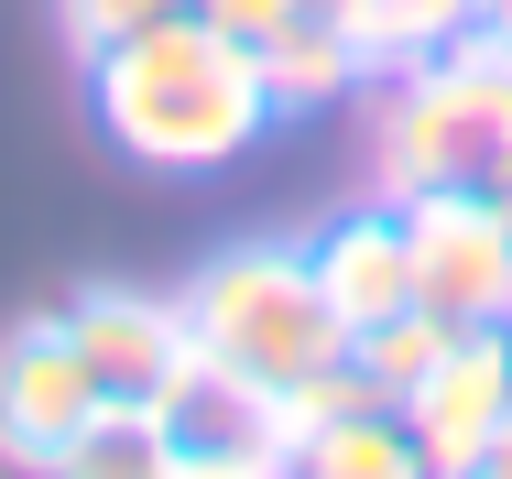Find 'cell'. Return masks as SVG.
<instances>
[{
  "label": "cell",
  "mask_w": 512,
  "mask_h": 479,
  "mask_svg": "<svg viewBox=\"0 0 512 479\" xmlns=\"http://www.w3.org/2000/svg\"><path fill=\"white\" fill-rule=\"evenodd\" d=\"M414 251V305L447 327H512V207L491 186H414L393 196Z\"/></svg>",
  "instance_id": "4"
},
{
  "label": "cell",
  "mask_w": 512,
  "mask_h": 479,
  "mask_svg": "<svg viewBox=\"0 0 512 479\" xmlns=\"http://www.w3.org/2000/svg\"><path fill=\"white\" fill-rule=\"evenodd\" d=\"M393 414H404V436H414L425 469H447V479L491 469V447H502V425H512V327H458V338L436 349V371H425Z\"/></svg>",
  "instance_id": "5"
},
{
  "label": "cell",
  "mask_w": 512,
  "mask_h": 479,
  "mask_svg": "<svg viewBox=\"0 0 512 479\" xmlns=\"http://www.w3.org/2000/svg\"><path fill=\"white\" fill-rule=\"evenodd\" d=\"M512 153V55L469 22L458 44L393 66V88L371 109V175L382 196L414 186H491V164Z\"/></svg>",
  "instance_id": "2"
},
{
  "label": "cell",
  "mask_w": 512,
  "mask_h": 479,
  "mask_svg": "<svg viewBox=\"0 0 512 479\" xmlns=\"http://www.w3.org/2000/svg\"><path fill=\"white\" fill-rule=\"evenodd\" d=\"M447 338H458V327H447L436 305H393L382 327H360V338H349V360H360V382L382 392V403H404V392L436 371V349H447Z\"/></svg>",
  "instance_id": "14"
},
{
  "label": "cell",
  "mask_w": 512,
  "mask_h": 479,
  "mask_svg": "<svg viewBox=\"0 0 512 479\" xmlns=\"http://www.w3.org/2000/svg\"><path fill=\"white\" fill-rule=\"evenodd\" d=\"M77 469L88 479H164L175 469V414L153 392H99V414L77 436Z\"/></svg>",
  "instance_id": "12"
},
{
  "label": "cell",
  "mask_w": 512,
  "mask_h": 479,
  "mask_svg": "<svg viewBox=\"0 0 512 479\" xmlns=\"http://www.w3.org/2000/svg\"><path fill=\"white\" fill-rule=\"evenodd\" d=\"M186 327H197V360H218L262 392H295L349 360V327H338L306 251H218L186 284Z\"/></svg>",
  "instance_id": "3"
},
{
  "label": "cell",
  "mask_w": 512,
  "mask_h": 479,
  "mask_svg": "<svg viewBox=\"0 0 512 479\" xmlns=\"http://www.w3.org/2000/svg\"><path fill=\"white\" fill-rule=\"evenodd\" d=\"M207 22H229V33H251V44H262V33H273V22H284V11H306V0H197Z\"/></svg>",
  "instance_id": "16"
},
{
  "label": "cell",
  "mask_w": 512,
  "mask_h": 479,
  "mask_svg": "<svg viewBox=\"0 0 512 479\" xmlns=\"http://www.w3.org/2000/svg\"><path fill=\"white\" fill-rule=\"evenodd\" d=\"M295 469H316V479H404V469H425L414 458V436H404V414H327L306 447H295Z\"/></svg>",
  "instance_id": "13"
},
{
  "label": "cell",
  "mask_w": 512,
  "mask_h": 479,
  "mask_svg": "<svg viewBox=\"0 0 512 479\" xmlns=\"http://www.w3.org/2000/svg\"><path fill=\"white\" fill-rule=\"evenodd\" d=\"M99 414V382L77 360V338L55 316H33L11 349H0V458L11 469H77V436Z\"/></svg>",
  "instance_id": "6"
},
{
  "label": "cell",
  "mask_w": 512,
  "mask_h": 479,
  "mask_svg": "<svg viewBox=\"0 0 512 479\" xmlns=\"http://www.w3.org/2000/svg\"><path fill=\"white\" fill-rule=\"evenodd\" d=\"M316 11H338V33L360 44L371 77H393V66L436 55V44H458V33L480 22V0H316Z\"/></svg>",
  "instance_id": "11"
},
{
  "label": "cell",
  "mask_w": 512,
  "mask_h": 479,
  "mask_svg": "<svg viewBox=\"0 0 512 479\" xmlns=\"http://www.w3.org/2000/svg\"><path fill=\"white\" fill-rule=\"evenodd\" d=\"M164 414H175V469H207V479L295 469V425H284V392L240 382V371H218V360H197L186 382L164 392Z\"/></svg>",
  "instance_id": "8"
},
{
  "label": "cell",
  "mask_w": 512,
  "mask_h": 479,
  "mask_svg": "<svg viewBox=\"0 0 512 479\" xmlns=\"http://www.w3.org/2000/svg\"><path fill=\"white\" fill-rule=\"evenodd\" d=\"M491 44H502V33H491ZM502 55H512V44H502Z\"/></svg>",
  "instance_id": "17"
},
{
  "label": "cell",
  "mask_w": 512,
  "mask_h": 479,
  "mask_svg": "<svg viewBox=\"0 0 512 479\" xmlns=\"http://www.w3.org/2000/svg\"><path fill=\"white\" fill-rule=\"evenodd\" d=\"M306 262H316V284H327V305H338V327H349V338H360V327H382L393 305H414V251H404L393 196H382V207H349Z\"/></svg>",
  "instance_id": "9"
},
{
  "label": "cell",
  "mask_w": 512,
  "mask_h": 479,
  "mask_svg": "<svg viewBox=\"0 0 512 479\" xmlns=\"http://www.w3.org/2000/svg\"><path fill=\"white\" fill-rule=\"evenodd\" d=\"M164 11H186V0H66V44H77V55H99V44L142 33V22H164Z\"/></svg>",
  "instance_id": "15"
},
{
  "label": "cell",
  "mask_w": 512,
  "mask_h": 479,
  "mask_svg": "<svg viewBox=\"0 0 512 479\" xmlns=\"http://www.w3.org/2000/svg\"><path fill=\"white\" fill-rule=\"evenodd\" d=\"M251 55H262V77H273V109H327L338 88H360V77H371V66H360V44L338 33V11H316V0H306V11H284Z\"/></svg>",
  "instance_id": "10"
},
{
  "label": "cell",
  "mask_w": 512,
  "mask_h": 479,
  "mask_svg": "<svg viewBox=\"0 0 512 479\" xmlns=\"http://www.w3.org/2000/svg\"><path fill=\"white\" fill-rule=\"evenodd\" d=\"M55 327L77 338V360H88V382H99V392H153V403H164V392L197 371L186 294L164 305V294H131V284H88Z\"/></svg>",
  "instance_id": "7"
},
{
  "label": "cell",
  "mask_w": 512,
  "mask_h": 479,
  "mask_svg": "<svg viewBox=\"0 0 512 479\" xmlns=\"http://www.w3.org/2000/svg\"><path fill=\"white\" fill-rule=\"evenodd\" d=\"M88 120L120 164H153V175H207V164H240L262 131H273V77L251 55V33L207 22L197 0L120 33L88 55Z\"/></svg>",
  "instance_id": "1"
}]
</instances>
